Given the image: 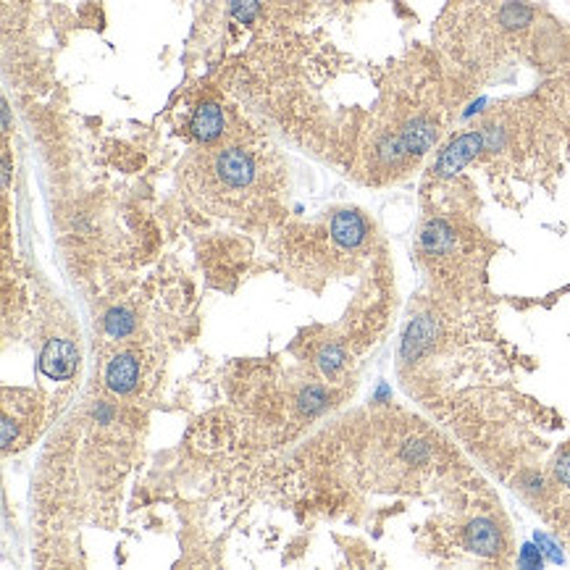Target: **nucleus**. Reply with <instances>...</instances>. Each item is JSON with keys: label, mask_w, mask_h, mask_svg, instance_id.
<instances>
[{"label": "nucleus", "mask_w": 570, "mask_h": 570, "mask_svg": "<svg viewBox=\"0 0 570 570\" xmlns=\"http://www.w3.org/2000/svg\"><path fill=\"white\" fill-rule=\"evenodd\" d=\"M76 366H79V352L66 339H50L48 347L43 350V355H40V371L53 381L71 378Z\"/></svg>", "instance_id": "f03ea898"}, {"label": "nucleus", "mask_w": 570, "mask_h": 570, "mask_svg": "<svg viewBox=\"0 0 570 570\" xmlns=\"http://www.w3.org/2000/svg\"><path fill=\"white\" fill-rule=\"evenodd\" d=\"M224 127H226V119L218 106L197 108V113H194V119H192V131L203 142L215 140V137L224 131Z\"/></svg>", "instance_id": "20e7f679"}, {"label": "nucleus", "mask_w": 570, "mask_h": 570, "mask_svg": "<svg viewBox=\"0 0 570 570\" xmlns=\"http://www.w3.org/2000/svg\"><path fill=\"white\" fill-rule=\"evenodd\" d=\"M565 106H568V116H570V90H568V103H565Z\"/></svg>", "instance_id": "0eeeda50"}, {"label": "nucleus", "mask_w": 570, "mask_h": 570, "mask_svg": "<svg viewBox=\"0 0 570 570\" xmlns=\"http://www.w3.org/2000/svg\"><path fill=\"white\" fill-rule=\"evenodd\" d=\"M258 166H255V158L245 150H224L213 155L211 161L205 163V176H208V184L211 190L208 194H215V197H226L229 203L234 200H242L248 190L255 187V179H258Z\"/></svg>", "instance_id": "f257e3e1"}, {"label": "nucleus", "mask_w": 570, "mask_h": 570, "mask_svg": "<svg viewBox=\"0 0 570 570\" xmlns=\"http://www.w3.org/2000/svg\"><path fill=\"white\" fill-rule=\"evenodd\" d=\"M106 329L111 336H127L134 329V318L127 311H113L106 318Z\"/></svg>", "instance_id": "39448f33"}, {"label": "nucleus", "mask_w": 570, "mask_h": 570, "mask_svg": "<svg viewBox=\"0 0 570 570\" xmlns=\"http://www.w3.org/2000/svg\"><path fill=\"white\" fill-rule=\"evenodd\" d=\"M137 376H140V363L137 357L124 352V355H116L111 360V366L106 371V384L111 392H129L134 384H137Z\"/></svg>", "instance_id": "7ed1b4c3"}, {"label": "nucleus", "mask_w": 570, "mask_h": 570, "mask_svg": "<svg viewBox=\"0 0 570 570\" xmlns=\"http://www.w3.org/2000/svg\"><path fill=\"white\" fill-rule=\"evenodd\" d=\"M555 473H557L560 484L570 486V450L562 452V457H560L557 465H555Z\"/></svg>", "instance_id": "423d86ee"}]
</instances>
